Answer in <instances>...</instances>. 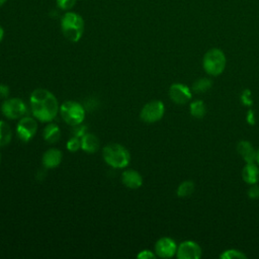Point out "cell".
Listing matches in <instances>:
<instances>
[{
	"instance_id": "5bb4252c",
	"label": "cell",
	"mask_w": 259,
	"mask_h": 259,
	"mask_svg": "<svg viewBox=\"0 0 259 259\" xmlns=\"http://www.w3.org/2000/svg\"><path fill=\"white\" fill-rule=\"evenodd\" d=\"M237 151L246 163H253L256 161L257 151H255L251 143H249L248 141L239 142L237 145Z\"/></svg>"
},
{
	"instance_id": "f1b7e54d",
	"label": "cell",
	"mask_w": 259,
	"mask_h": 259,
	"mask_svg": "<svg viewBox=\"0 0 259 259\" xmlns=\"http://www.w3.org/2000/svg\"><path fill=\"white\" fill-rule=\"evenodd\" d=\"M3 37H4V29H3V27L0 25V42H1V40L3 39Z\"/></svg>"
},
{
	"instance_id": "6da1fadb",
	"label": "cell",
	"mask_w": 259,
	"mask_h": 259,
	"mask_svg": "<svg viewBox=\"0 0 259 259\" xmlns=\"http://www.w3.org/2000/svg\"><path fill=\"white\" fill-rule=\"evenodd\" d=\"M29 103L33 117L41 122L52 121L60 110L56 96L44 88H37L31 92Z\"/></svg>"
},
{
	"instance_id": "484cf974",
	"label": "cell",
	"mask_w": 259,
	"mask_h": 259,
	"mask_svg": "<svg viewBox=\"0 0 259 259\" xmlns=\"http://www.w3.org/2000/svg\"><path fill=\"white\" fill-rule=\"evenodd\" d=\"M137 257L139 259H154L156 257V255L150 250H143L137 255Z\"/></svg>"
},
{
	"instance_id": "ac0fdd59",
	"label": "cell",
	"mask_w": 259,
	"mask_h": 259,
	"mask_svg": "<svg viewBox=\"0 0 259 259\" xmlns=\"http://www.w3.org/2000/svg\"><path fill=\"white\" fill-rule=\"evenodd\" d=\"M12 139V131L10 125L3 121L0 120V147H5L7 146Z\"/></svg>"
},
{
	"instance_id": "44dd1931",
	"label": "cell",
	"mask_w": 259,
	"mask_h": 259,
	"mask_svg": "<svg viewBox=\"0 0 259 259\" xmlns=\"http://www.w3.org/2000/svg\"><path fill=\"white\" fill-rule=\"evenodd\" d=\"M193 190H194V183L192 181L186 180V181H183L178 186L177 195L179 197H186V196H189Z\"/></svg>"
},
{
	"instance_id": "7402d4cb",
	"label": "cell",
	"mask_w": 259,
	"mask_h": 259,
	"mask_svg": "<svg viewBox=\"0 0 259 259\" xmlns=\"http://www.w3.org/2000/svg\"><path fill=\"white\" fill-rule=\"evenodd\" d=\"M221 258L223 259H238V258H246V255L244 253H242L241 251L239 250H235V249H229V250H226L224 251L221 255H220Z\"/></svg>"
},
{
	"instance_id": "f546056e",
	"label": "cell",
	"mask_w": 259,
	"mask_h": 259,
	"mask_svg": "<svg viewBox=\"0 0 259 259\" xmlns=\"http://www.w3.org/2000/svg\"><path fill=\"white\" fill-rule=\"evenodd\" d=\"M6 2H7V0H0V7H2Z\"/></svg>"
},
{
	"instance_id": "4dcf8cb0",
	"label": "cell",
	"mask_w": 259,
	"mask_h": 259,
	"mask_svg": "<svg viewBox=\"0 0 259 259\" xmlns=\"http://www.w3.org/2000/svg\"><path fill=\"white\" fill-rule=\"evenodd\" d=\"M256 161L259 163V150L257 151V157H256Z\"/></svg>"
},
{
	"instance_id": "277c9868",
	"label": "cell",
	"mask_w": 259,
	"mask_h": 259,
	"mask_svg": "<svg viewBox=\"0 0 259 259\" xmlns=\"http://www.w3.org/2000/svg\"><path fill=\"white\" fill-rule=\"evenodd\" d=\"M226 63L227 60L224 52L217 48L208 50L203 56L202 60L204 71L211 76H218L222 74L226 68Z\"/></svg>"
},
{
	"instance_id": "3957f363",
	"label": "cell",
	"mask_w": 259,
	"mask_h": 259,
	"mask_svg": "<svg viewBox=\"0 0 259 259\" xmlns=\"http://www.w3.org/2000/svg\"><path fill=\"white\" fill-rule=\"evenodd\" d=\"M102 157L107 165L112 168H125L131 161V154L120 144H108L102 149Z\"/></svg>"
},
{
	"instance_id": "5b68a950",
	"label": "cell",
	"mask_w": 259,
	"mask_h": 259,
	"mask_svg": "<svg viewBox=\"0 0 259 259\" xmlns=\"http://www.w3.org/2000/svg\"><path fill=\"white\" fill-rule=\"evenodd\" d=\"M60 113L64 121L72 126L81 124L85 118V109L83 105L73 100L63 102L60 107Z\"/></svg>"
},
{
	"instance_id": "e0dca14e",
	"label": "cell",
	"mask_w": 259,
	"mask_h": 259,
	"mask_svg": "<svg viewBox=\"0 0 259 259\" xmlns=\"http://www.w3.org/2000/svg\"><path fill=\"white\" fill-rule=\"evenodd\" d=\"M42 136L44 139L50 143V144H55L57 143L60 138H61V131L60 127L58 126V124L54 123V122H49L46 127L44 128L42 132Z\"/></svg>"
},
{
	"instance_id": "603a6c76",
	"label": "cell",
	"mask_w": 259,
	"mask_h": 259,
	"mask_svg": "<svg viewBox=\"0 0 259 259\" xmlns=\"http://www.w3.org/2000/svg\"><path fill=\"white\" fill-rule=\"evenodd\" d=\"M67 150L70 152H77L79 149H81V139L77 137H72L68 142H67Z\"/></svg>"
},
{
	"instance_id": "2e32d148",
	"label": "cell",
	"mask_w": 259,
	"mask_h": 259,
	"mask_svg": "<svg viewBox=\"0 0 259 259\" xmlns=\"http://www.w3.org/2000/svg\"><path fill=\"white\" fill-rule=\"evenodd\" d=\"M243 180L248 184H255L259 179V169L256 164L246 163L242 171Z\"/></svg>"
},
{
	"instance_id": "8fae6325",
	"label": "cell",
	"mask_w": 259,
	"mask_h": 259,
	"mask_svg": "<svg viewBox=\"0 0 259 259\" xmlns=\"http://www.w3.org/2000/svg\"><path fill=\"white\" fill-rule=\"evenodd\" d=\"M169 96L176 104H185L191 98L190 89L181 83H174L169 88Z\"/></svg>"
},
{
	"instance_id": "9a60e30c",
	"label": "cell",
	"mask_w": 259,
	"mask_h": 259,
	"mask_svg": "<svg viewBox=\"0 0 259 259\" xmlns=\"http://www.w3.org/2000/svg\"><path fill=\"white\" fill-rule=\"evenodd\" d=\"M100 146L99 139L90 133H86L82 138H81V149L88 153V154H93L98 151Z\"/></svg>"
},
{
	"instance_id": "ffe728a7",
	"label": "cell",
	"mask_w": 259,
	"mask_h": 259,
	"mask_svg": "<svg viewBox=\"0 0 259 259\" xmlns=\"http://www.w3.org/2000/svg\"><path fill=\"white\" fill-rule=\"evenodd\" d=\"M211 87V81L207 78H199L192 84V89L196 93L206 92Z\"/></svg>"
},
{
	"instance_id": "1f68e13d",
	"label": "cell",
	"mask_w": 259,
	"mask_h": 259,
	"mask_svg": "<svg viewBox=\"0 0 259 259\" xmlns=\"http://www.w3.org/2000/svg\"><path fill=\"white\" fill-rule=\"evenodd\" d=\"M0 162H1V154H0Z\"/></svg>"
},
{
	"instance_id": "cb8c5ba5",
	"label": "cell",
	"mask_w": 259,
	"mask_h": 259,
	"mask_svg": "<svg viewBox=\"0 0 259 259\" xmlns=\"http://www.w3.org/2000/svg\"><path fill=\"white\" fill-rule=\"evenodd\" d=\"M77 0H56L57 6L63 11H70L76 4Z\"/></svg>"
},
{
	"instance_id": "8992f818",
	"label": "cell",
	"mask_w": 259,
	"mask_h": 259,
	"mask_svg": "<svg viewBox=\"0 0 259 259\" xmlns=\"http://www.w3.org/2000/svg\"><path fill=\"white\" fill-rule=\"evenodd\" d=\"M1 111L9 119H17L27 113L26 104L20 98H6L1 105Z\"/></svg>"
},
{
	"instance_id": "4316f807",
	"label": "cell",
	"mask_w": 259,
	"mask_h": 259,
	"mask_svg": "<svg viewBox=\"0 0 259 259\" xmlns=\"http://www.w3.org/2000/svg\"><path fill=\"white\" fill-rule=\"evenodd\" d=\"M248 196L250 198H259V185H252L249 189H248Z\"/></svg>"
},
{
	"instance_id": "d6986e66",
	"label": "cell",
	"mask_w": 259,
	"mask_h": 259,
	"mask_svg": "<svg viewBox=\"0 0 259 259\" xmlns=\"http://www.w3.org/2000/svg\"><path fill=\"white\" fill-rule=\"evenodd\" d=\"M190 113L192 116L196 118H201L205 115L206 107L204 105V102L201 100H196L190 104Z\"/></svg>"
},
{
	"instance_id": "d4e9b609",
	"label": "cell",
	"mask_w": 259,
	"mask_h": 259,
	"mask_svg": "<svg viewBox=\"0 0 259 259\" xmlns=\"http://www.w3.org/2000/svg\"><path fill=\"white\" fill-rule=\"evenodd\" d=\"M87 132V126L86 125H83L82 123L81 124H78V125H75L72 130V134L74 137H77V138H82Z\"/></svg>"
},
{
	"instance_id": "30bf717a",
	"label": "cell",
	"mask_w": 259,
	"mask_h": 259,
	"mask_svg": "<svg viewBox=\"0 0 259 259\" xmlns=\"http://www.w3.org/2000/svg\"><path fill=\"white\" fill-rule=\"evenodd\" d=\"M156 255L161 258H170L177 252V245L175 241L169 237L159 239L155 244Z\"/></svg>"
},
{
	"instance_id": "4fadbf2b",
	"label": "cell",
	"mask_w": 259,
	"mask_h": 259,
	"mask_svg": "<svg viewBox=\"0 0 259 259\" xmlns=\"http://www.w3.org/2000/svg\"><path fill=\"white\" fill-rule=\"evenodd\" d=\"M63 159V154L59 149L51 148L46 151L41 158V163L45 168L52 169L58 167Z\"/></svg>"
},
{
	"instance_id": "7c38bea8",
	"label": "cell",
	"mask_w": 259,
	"mask_h": 259,
	"mask_svg": "<svg viewBox=\"0 0 259 259\" xmlns=\"http://www.w3.org/2000/svg\"><path fill=\"white\" fill-rule=\"evenodd\" d=\"M121 182L127 188L138 189L143 184V177L138 171L134 169H127L121 173Z\"/></svg>"
},
{
	"instance_id": "9c48e42d",
	"label": "cell",
	"mask_w": 259,
	"mask_h": 259,
	"mask_svg": "<svg viewBox=\"0 0 259 259\" xmlns=\"http://www.w3.org/2000/svg\"><path fill=\"white\" fill-rule=\"evenodd\" d=\"M176 255L179 259H198L201 256V248L193 241H184L177 247Z\"/></svg>"
},
{
	"instance_id": "52a82bcc",
	"label": "cell",
	"mask_w": 259,
	"mask_h": 259,
	"mask_svg": "<svg viewBox=\"0 0 259 259\" xmlns=\"http://www.w3.org/2000/svg\"><path fill=\"white\" fill-rule=\"evenodd\" d=\"M165 112V107L162 101L152 100L144 105L140 112V117L147 123H154L160 120Z\"/></svg>"
},
{
	"instance_id": "7a4b0ae2",
	"label": "cell",
	"mask_w": 259,
	"mask_h": 259,
	"mask_svg": "<svg viewBox=\"0 0 259 259\" xmlns=\"http://www.w3.org/2000/svg\"><path fill=\"white\" fill-rule=\"evenodd\" d=\"M85 28L83 17L74 11H66L61 18V30L63 35L71 42L81 39Z\"/></svg>"
},
{
	"instance_id": "83f0119b",
	"label": "cell",
	"mask_w": 259,
	"mask_h": 259,
	"mask_svg": "<svg viewBox=\"0 0 259 259\" xmlns=\"http://www.w3.org/2000/svg\"><path fill=\"white\" fill-rule=\"evenodd\" d=\"M10 94V89L6 84H0V98H8Z\"/></svg>"
},
{
	"instance_id": "ba28073f",
	"label": "cell",
	"mask_w": 259,
	"mask_h": 259,
	"mask_svg": "<svg viewBox=\"0 0 259 259\" xmlns=\"http://www.w3.org/2000/svg\"><path fill=\"white\" fill-rule=\"evenodd\" d=\"M37 131V122L33 117L23 116L16 125L17 137L23 142H29Z\"/></svg>"
}]
</instances>
